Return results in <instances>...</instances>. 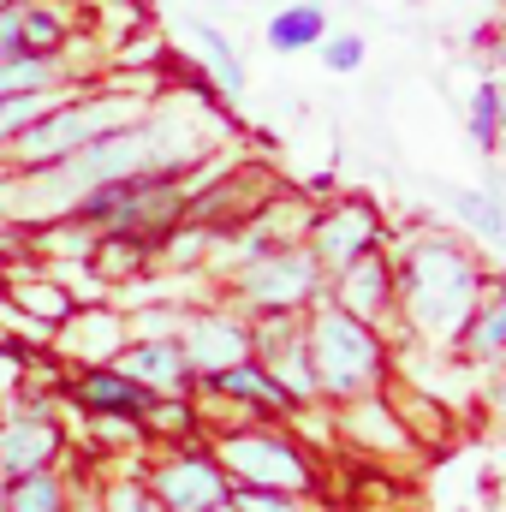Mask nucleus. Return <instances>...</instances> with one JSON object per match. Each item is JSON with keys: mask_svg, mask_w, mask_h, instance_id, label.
I'll use <instances>...</instances> for the list:
<instances>
[{"mask_svg": "<svg viewBox=\"0 0 506 512\" xmlns=\"http://www.w3.org/2000/svg\"><path fill=\"white\" fill-rule=\"evenodd\" d=\"M227 465H233V471H245V477H251V489H274V495H286V489H304V483H310L304 459H298V453H292V441H280V435H233V441H227Z\"/></svg>", "mask_w": 506, "mask_h": 512, "instance_id": "20e7f679", "label": "nucleus"}, {"mask_svg": "<svg viewBox=\"0 0 506 512\" xmlns=\"http://www.w3.org/2000/svg\"><path fill=\"white\" fill-rule=\"evenodd\" d=\"M381 304H387V262H376V256L352 262V268H346V310H352V316H370Z\"/></svg>", "mask_w": 506, "mask_h": 512, "instance_id": "ddd939ff", "label": "nucleus"}, {"mask_svg": "<svg viewBox=\"0 0 506 512\" xmlns=\"http://www.w3.org/2000/svg\"><path fill=\"white\" fill-rule=\"evenodd\" d=\"M18 42V12H0V54Z\"/></svg>", "mask_w": 506, "mask_h": 512, "instance_id": "a878e982", "label": "nucleus"}, {"mask_svg": "<svg viewBox=\"0 0 506 512\" xmlns=\"http://www.w3.org/2000/svg\"><path fill=\"white\" fill-rule=\"evenodd\" d=\"M161 512H209L227 501V477H221V465H209V459H173V465H161V477H155V495H149Z\"/></svg>", "mask_w": 506, "mask_h": 512, "instance_id": "39448f33", "label": "nucleus"}, {"mask_svg": "<svg viewBox=\"0 0 506 512\" xmlns=\"http://www.w3.org/2000/svg\"><path fill=\"white\" fill-rule=\"evenodd\" d=\"M36 120V96H0V137Z\"/></svg>", "mask_w": 506, "mask_h": 512, "instance_id": "4be33fe9", "label": "nucleus"}, {"mask_svg": "<svg viewBox=\"0 0 506 512\" xmlns=\"http://www.w3.org/2000/svg\"><path fill=\"white\" fill-rule=\"evenodd\" d=\"M126 102H90V108H66V114H48L42 126H24V155L30 161H60V155H78L84 143L108 137V131L126 120Z\"/></svg>", "mask_w": 506, "mask_h": 512, "instance_id": "7ed1b4c3", "label": "nucleus"}, {"mask_svg": "<svg viewBox=\"0 0 506 512\" xmlns=\"http://www.w3.org/2000/svg\"><path fill=\"white\" fill-rule=\"evenodd\" d=\"M501 328H506V310H501V304H489V310H483V322H477V358H495Z\"/></svg>", "mask_w": 506, "mask_h": 512, "instance_id": "412c9836", "label": "nucleus"}, {"mask_svg": "<svg viewBox=\"0 0 506 512\" xmlns=\"http://www.w3.org/2000/svg\"><path fill=\"white\" fill-rule=\"evenodd\" d=\"M126 376L131 382H149V387H179L185 382V352L167 346V340L137 346V352H126Z\"/></svg>", "mask_w": 506, "mask_h": 512, "instance_id": "f8f14e48", "label": "nucleus"}, {"mask_svg": "<svg viewBox=\"0 0 506 512\" xmlns=\"http://www.w3.org/2000/svg\"><path fill=\"white\" fill-rule=\"evenodd\" d=\"M191 36L203 42V54H209V66H215L221 90H227V96H239V90H245V72H239V54H233V42H227L221 30H209V24H191Z\"/></svg>", "mask_w": 506, "mask_h": 512, "instance_id": "dca6fc26", "label": "nucleus"}, {"mask_svg": "<svg viewBox=\"0 0 506 512\" xmlns=\"http://www.w3.org/2000/svg\"><path fill=\"white\" fill-rule=\"evenodd\" d=\"M322 60H328L334 72H352V66L364 60V42H358V36H334V42L322 48Z\"/></svg>", "mask_w": 506, "mask_h": 512, "instance_id": "5701e85b", "label": "nucleus"}, {"mask_svg": "<svg viewBox=\"0 0 506 512\" xmlns=\"http://www.w3.org/2000/svg\"><path fill=\"white\" fill-rule=\"evenodd\" d=\"M179 352H185V358H197V364L215 376V370H233V364H245L251 340H245V328H239V322H221V316H197Z\"/></svg>", "mask_w": 506, "mask_h": 512, "instance_id": "0eeeda50", "label": "nucleus"}, {"mask_svg": "<svg viewBox=\"0 0 506 512\" xmlns=\"http://www.w3.org/2000/svg\"><path fill=\"white\" fill-rule=\"evenodd\" d=\"M18 42H36V48H54L60 42V24L48 12H18Z\"/></svg>", "mask_w": 506, "mask_h": 512, "instance_id": "6ab92c4d", "label": "nucleus"}, {"mask_svg": "<svg viewBox=\"0 0 506 512\" xmlns=\"http://www.w3.org/2000/svg\"><path fill=\"white\" fill-rule=\"evenodd\" d=\"M471 126H477V143H495V90L489 84L477 90V120Z\"/></svg>", "mask_w": 506, "mask_h": 512, "instance_id": "b1692460", "label": "nucleus"}, {"mask_svg": "<svg viewBox=\"0 0 506 512\" xmlns=\"http://www.w3.org/2000/svg\"><path fill=\"white\" fill-rule=\"evenodd\" d=\"M381 370V346L370 340V328L358 316H316L310 328V382H322L328 393H358L370 387Z\"/></svg>", "mask_w": 506, "mask_h": 512, "instance_id": "f03ea898", "label": "nucleus"}, {"mask_svg": "<svg viewBox=\"0 0 506 512\" xmlns=\"http://www.w3.org/2000/svg\"><path fill=\"white\" fill-rule=\"evenodd\" d=\"M209 512H233V501H221V507H209Z\"/></svg>", "mask_w": 506, "mask_h": 512, "instance_id": "bb28decb", "label": "nucleus"}, {"mask_svg": "<svg viewBox=\"0 0 506 512\" xmlns=\"http://www.w3.org/2000/svg\"><path fill=\"white\" fill-rule=\"evenodd\" d=\"M405 298L429 334H459L477 304V268L453 245H417L405 256Z\"/></svg>", "mask_w": 506, "mask_h": 512, "instance_id": "f257e3e1", "label": "nucleus"}, {"mask_svg": "<svg viewBox=\"0 0 506 512\" xmlns=\"http://www.w3.org/2000/svg\"><path fill=\"white\" fill-rule=\"evenodd\" d=\"M322 36H328V18H322V6H286L280 18H268V42H274L280 54L316 48Z\"/></svg>", "mask_w": 506, "mask_h": 512, "instance_id": "9b49d317", "label": "nucleus"}, {"mask_svg": "<svg viewBox=\"0 0 506 512\" xmlns=\"http://www.w3.org/2000/svg\"><path fill=\"white\" fill-rule=\"evenodd\" d=\"M54 447H60V435H54L48 423H12V429L0 435V465H6L12 477H30V471H48Z\"/></svg>", "mask_w": 506, "mask_h": 512, "instance_id": "9d476101", "label": "nucleus"}, {"mask_svg": "<svg viewBox=\"0 0 506 512\" xmlns=\"http://www.w3.org/2000/svg\"><path fill=\"white\" fill-rule=\"evenodd\" d=\"M78 399L90 405V411H120V417H143L155 399L143 393V382H131L126 370H96V376H84L78 382Z\"/></svg>", "mask_w": 506, "mask_h": 512, "instance_id": "1a4fd4ad", "label": "nucleus"}, {"mask_svg": "<svg viewBox=\"0 0 506 512\" xmlns=\"http://www.w3.org/2000/svg\"><path fill=\"white\" fill-rule=\"evenodd\" d=\"M459 215H465V221H471V227H477L489 245L506 233V227H501V209H495V197H483V191H465V197H459Z\"/></svg>", "mask_w": 506, "mask_h": 512, "instance_id": "a211bd4d", "label": "nucleus"}, {"mask_svg": "<svg viewBox=\"0 0 506 512\" xmlns=\"http://www.w3.org/2000/svg\"><path fill=\"white\" fill-rule=\"evenodd\" d=\"M215 387H221V393H239L245 405H292V393L274 382V376L245 370V364H233V370H215Z\"/></svg>", "mask_w": 506, "mask_h": 512, "instance_id": "2eb2a0df", "label": "nucleus"}, {"mask_svg": "<svg viewBox=\"0 0 506 512\" xmlns=\"http://www.w3.org/2000/svg\"><path fill=\"white\" fill-rule=\"evenodd\" d=\"M233 512H304L292 495H274V489H245L239 501H233Z\"/></svg>", "mask_w": 506, "mask_h": 512, "instance_id": "aec40b11", "label": "nucleus"}, {"mask_svg": "<svg viewBox=\"0 0 506 512\" xmlns=\"http://www.w3.org/2000/svg\"><path fill=\"white\" fill-rule=\"evenodd\" d=\"M108 512H161L143 489H114V501H108Z\"/></svg>", "mask_w": 506, "mask_h": 512, "instance_id": "393cba45", "label": "nucleus"}, {"mask_svg": "<svg viewBox=\"0 0 506 512\" xmlns=\"http://www.w3.org/2000/svg\"><path fill=\"white\" fill-rule=\"evenodd\" d=\"M370 233H376V221H370V209H340V215H328V221H316V262H334V268H352L364 245H370Z\"/></svg>", "mask_w": 506, "mask_h": 512, "instance_id": "6e6552de", "label": "nucleus"}, {"mask_svg": "<svg viewBox=\"0 0 506 512\" xmlns=\"http://www.w3.org/2000/svg\"><path fill=\"white\" fill-rule=\"evenodd\" d=\"M48 78H54V66H48L42 54H30V60H24V54H18V60L0 54V96H36Z\"/></svg>", "mask_w": 506, "mask_h": 512, "instance_id": "f3484780", "label": "nucleus"}, {"mask_svg": "<svg viewBox=\"0 0 506 512\" xmlns=\"http://www.w3.org/2000/svg\"><path fill=\"white\" fill-rule=\"evenodd\" d=\"M0 512H66V495H60V483L48 471H30L0 495Z\"/></svg>", "mask_w": 506, "mask_h": 512, "instance_id": "4468645a", "label": "nucleus"}, {"mask_svg": "<svg viewBox=\"0 0 506 512\" xmlns=\"http://www.w3.org/2000/svg\"><path fill=\"white\" fill-rule=\"evenodd\" d=\"M310 286H316V256H298V251L256 256L245 268V292L262 310H292V304L310 298Z\"/></svg>", "mask_w": 506, "mask_h": 512, "instance_id": "423d86ee", "label": "nucleus"}]
</instances>
